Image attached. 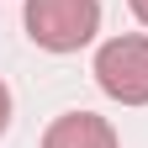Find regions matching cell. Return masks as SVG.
<instances>
[{
  "label": "cell",
  "mask_w": 148,
  "mask_h": 148,
  "mask_svg": "<svg viewBox=\"0 0 148 148\" xmlns=\"http://www.w3.org/2000/svg\"><path fill=\"white\" fill-rule=\"evenodd\" d=\"M27 32L48 53H74L101 32V0H27Z\"/></svg>",
  "instance_id": "6da1fadb"
},
{
  "label": "cell",
  "mask_w": 148,
  "mask_h": 148,
  "mask_svg": "<svg viewBox=\"0 0 148 148\" xmlns=\"http://www.w3.org/2000/svg\"><path fill=\"white\" fill-rule=\"evenodd\" d=\"M95 85L122 106H148V37H111V42H101Z\"/></svg>",
  "instance_id": "7a4b0ae2"
},
{
  "label": "cell",
  "mask_w": 148,
  "mask_h": 148,
  "mask_svg": "<svg viewBox=\"0 0 148 148\" xmlns=\"http://www.w3.org/2000/svg\"><path fill=\"white\" fill-rule=\"evenodd\" d=\"M42 148H116V132L95 111H69V116H58L48 127Z\"/></svg>",
  "instance_id": "3957f363"
},
{
  "label": "cell",
  "mask_w": 148,
  "mask_h": 148,
  "mask_svg": "<svg viewBox=\"0 0 148 148\" xmlns=\"http://www.w3.org/2000/svg\"><path fill=\"white\" fill-rule=\"evenodd\" d=\"M5 122H11V90L0 85V132H5Z\"/></svg>",
  "instance_id": "277c9868"
},
{
  "label": "cell",
  "mask_w": 148,
  "mask_h": 148,
  "mask_svg": "<svg viewBox=\"0 0 148 148\" xmlns=\"http://www.w3.org/2000/svg\"><path fill=\"white\" fill-rule=\"evenodd\" d=\"M127 5H132V11H138V21L148 27V0H127Z\"/></svg>",
  "instance_id": "5b68a950"
}]
</instances>
